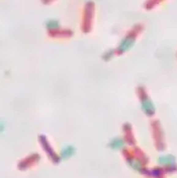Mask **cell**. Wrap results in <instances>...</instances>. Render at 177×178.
I'll list each match as a JSON object with an SVG mask.
<instances>
[{
	"instance_id": "3",
	"label": "cell",
	"mask_w": 177,
	"mask_h": 178,
	"mask_svg": "<svg viewBox=\"0 0 177 178\" xmlns=\"http://www.w3.org/2000/svg\"><path fill=\"white\" fill-rule=\"evenodd\" d=\"M111 146L112 148H115V149H119V148L122 147V141L121 139H115V140H112Z\"/></svg>"
},
{
	"instance_id": "2",
	"label": "cell",
	"mask_w": 177,
	"mask_h": 178,
	"mask_svg": "<svg viewBox=\"0 0 177 178\" xmlns=\"http://www.w3.org/2000/svg\"><path fill=\"white\" fill-rule=\"evenodd\" d=\"M134 44H135V37L132 35H126V37H125L122 39V42L119 43V52H126V51H129L130 49H131Z\"/></svg>"
},
{
	"instance_id": "1",
	"label": "cell",
	"mask_w": 177,
	"mask_h": 178,
	"mask_svg": "<svg viewBox=\"0 0 177 178\" xmlns=\"http://www.w3.org/2000/svg\"><path fill=\"white\" fill-rule=\"evenodd\" d=\"M140 104H141V108L145 113V114L153 115L155 113V110H156L155 105L153 103V101L151 100V98H150L146 93H142L140 95Z\"/></svg>"
},
{
	"instance_id": "4",
	"label": "cell",
	"mask_w": 177,
	"mask_h": 178,
	"mask_svg": "<svg viewBox=\"0 0 177 178\" xmlns=\"http://www.w3.org/2000/svg\"><path fill=\"white\" fill-rule=\"evenodd\" d=\"M48 26H49V28H57V26H58V21L54 20V19H52V20H49Z\"/></svg>"
}]
</instances>
